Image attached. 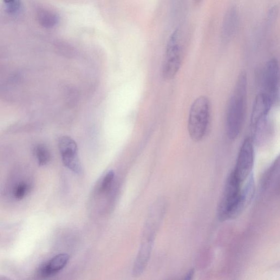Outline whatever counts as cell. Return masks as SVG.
<instances>
[{"mask_svg": "<svg viewBox=\"0 0 280 280\" xmlns=\"http://www.w3.org/2000/svg\"><path fill=\"white\" fill-rule=\"evenodd\" d=\"M35 154L40 166L47 165L50 159L48 148L43 144L37 145L35 148Z\"/></svg>", "mask_w": 280, "mask_h": 280, "instance_id": "obj_12", "label": "cell"}, {"mask_svg": "<svg viewBox=\"0 0 280 280\" xmlns=\"http://www.w3.org/2000/svg\"><path fill=\"white\" fill-rule=\"evenodd\" d=\"M58 147L64 165L73 172L81 174L82 167L75 141L68 136H62L59 140Z\"/></svg>", "mask_w": 280, "mask_h": 280, "instance_id": "obj_6", "label": "cell"}, {"mask_svg": "<svg viewBox=\"0 0 280 280\" xmlns=\"http://www.w3.org/2000/svg\"><path fill=\"white\" fill-rule=\"evenodd\" d=\"M182 50L181 30L177 28L169 38L167 44L162 73L166 80L173 79L178 73L182 62Z\"/></svg>", "mask_w": 280, "mask_h": 280, "instance_id": "obj_4", "label": "cell"}, {"mask_svg": "<svg viewBox=\"0 0 280 280\" xmlns=\"http://www.w3.org/2000/svg\"><path fill=\"white\" fill-rule=\"evenodd\" d=\"M247 79L245 72L240 73L228 105L226 129L231 140L236 139L244 126L247 104Z\"/></svg>", "mask_w": 280, "mask_h": 280, "instance_id": "obj_1", "label": "cell"}, {"mask_svg": "<svg viewBox=\"0 0 280 280\" xmlns=\"http://www.w3.org/2000/svg\"><path fill=\"white\" fill-rule=\"evenodd\" d=\"M69 260V256L67 254H59L40 267L38 275L43 278L53 276L65 268Z\"/></svg>", "mask_w": 280, "mask_h": 280, "instance_id": "obj_9", "label": "cell"}, {"mask_svg": "<svg viewBox=\"0 0 280 280\" xmlns=\"http://www.w3.org/2000/svg\"><path fill=\"white\" fill-rule=\"evenodd\" d=\"M115 178V173L113 171H108L102 179L98 187V192L103 193L108 191L111 186Z\"/></svg>", "mask_w": 280, "mask_h": 280, "instance_id": "obj_13", "label": "cell"}, {"mask_svg": "<svg viewBox=\"0 0 280 280\" xmlns=\"http://www.w3.org/2000/svg\"><path fill=\"white\" fill-rule=\"evenodd\" d=\"M239 23L238 12L236 8L229 10L223 19L221 36L224 42H229L235 35Z\"/></svg>", "mask_w": 280, "mask_h": 280, "instance_id": "obj_10", "label": "cell"}, {"mask_svg": "<svg viewBox=\"0 0 280 280\" xmlns=\"http://www.w3.org/2000/svg\"><path fill=\"white\" fill-rule=\"evenodd\" d=\"M6 11L8 14L14 15L20 11L21 0H4Z\"/></svg>", "mask_w": 280, "mask_h": 280, "instance_id": "obj_14", "label": "cell"}, {"mask_svg": "<svg viewBox=\"0 0 280 280\" xmlns=\"http://www.w3.org/2000/svg\"><path fill=\"white\" fill-rule=\"evenodd\" d=\"M243 184L232 172L228 178L222 199L218 208L220 221L237 217L243 212L241 207V192Z\"/></svg>", "mask_w": 280, "mask_h": 280, "instance_id": "obj_2", "label": "cell"}, {"mask_svg": "<svg viewBox=\"0 0 280 280\" xmlns=\"http://www.w3.org/2000/svg\"><path fill=\"white\" fill-rule=\"evenodd\" d=\"M273 102L269 95L264 92L258 94L254 102L251 116L250 125L252 130L260 122L268 118Z\"/></svg>", "mask_w": 280, "mask_h": 280, "instance_id": "obj_8", "label": "cell"}, {"mask_svg": "<svg viewBox=\"0 0 280 280\" xmlns=\"http://www.w3.org/2000/svg\"><path fill=\"white\" fill-rule=\"evenodd\" d=\"M194 275V270H191L187 273V274L186 276L185 279H191L192 278Z\"/></svg>", "mask_w": 280, "mask_h": 280, "instance_id": "obj_16", "label": "cell"}, {"mask_svg": "<svg viewBox=\"0 0 280 280\" xmlns=\"http://www.w3.org/2000/svg\"><path fill=\"white\" fill-rule=\"evenodd\" d=\"M262 83L263 92L269 95L274 102L279 84V68L276 59H271L265 64L262 72Z\"/></svg>", "mask_w": 280, "mask_h": 280, "instance_id": "obj_7", "label": "cell"}, {"mask_svg": "<svg viewBox=\"0 0 280 280\" xmlns=\"http://www.w3.org/2000/svg\"><path fill=\"white\" fill-rule=\"evenodd\" d=\"M37 20L42 27L51 29L55 27L60 22V18L53 12L41 10L37 13Z\"/></svg>", "mask_w": 280, "mask_h": 280, "instance_id": "obj_11", "label": "cell"}, {"mask_svg": "<svg viewBox=\"0 0 280 280\" xmlns=\"http://www.w3.org/2000/svg\"><path fill=\"white\" fill-rule=\"evenodd\" d=\"M254 161V142L252 138L247 137L240 147L236 165L232 172L241 183L244 184L252 174Z\"/></svg>", "mask_w": 280, "mask_h": 280, "instance_id": "obj_5", "label": "cell"}, {"mask_svg": "<svg viewBox=\"0 0 280 280\" xmlns=\"http://www.w3.org/2000/svg\"><path fill=\"white\" fill-rule=\"evenodd\" d=\"M30 186L25 182H21L15 188L14 196L17 200L23 199L29 191Z\"/></svg>", "mask_w": 280, "mask_h": 280, "instance_id": "obj_15", "label": "cell"}, {"mask_svg": "<svg viewBox=\"0 0 280 280\" xmlns=\"http://www.w3.org/2000/svg\"><path fill=\"white\" fill-rule=\"evenodd\" d=\"M278 191H280V181L278 184Z\"/></svg>", "mask_w": 280, "mask_h": 280, "instance_id": "obj_17", "label": "cell"}, {"mask_svg": "<svg viewBox=\"0 0 280 280\" xmlns=\"http://www.w3.org/2000/svg\"><path fill=\"white\" fill-rule=\"evenodd\" d=\"M210 102L205 96L195 100L189 114L188 130L189 135L194 142H199L204 138L209 124Z\"/></svg>", "mask_w": 280, "mask_h": 280, "instance_id": "obj_3", "label": "cell"}]
</instances>
